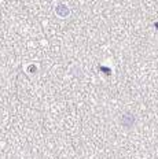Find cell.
Listing matches in <instances>:
<instances>
[{"mask_svg": "<svg viewBox=\"0 0 158 159\" xmlns=\"http://www.w3.org/2000/svg\"><path fill=\"white\" fill-rule=\"evenodd\" d=\"M133 121H135V118H133L132 114H125L123 117V119H121V124L127 128H131L133 125Z\"/></svg>", "mask_w": 158, "mask_h": 159, "instance_id": "cell-1", "label": "cell"}]
</instances>
